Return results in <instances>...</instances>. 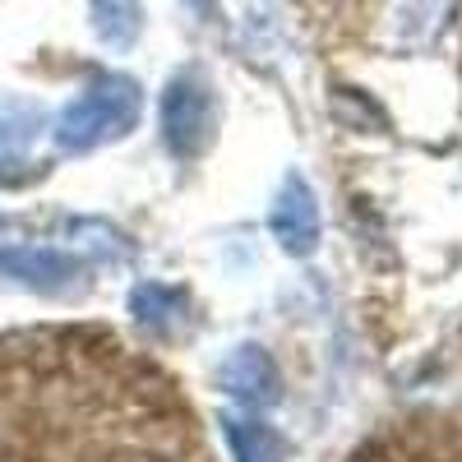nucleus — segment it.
Listing matches in <instances>:
<instances>
[{
	"instance_id": "2",
	"label": "nucleus",
	"mask_w": 462,
	"mask_h": 462,
	"mask_svg": "<svg viewBox=\"0 0 462 462\" xmlns=\"http://www.w3.org/2000/svg\"><path fill=\"white\" fill-rule=\"evenodd\" d=\"M143 116V88L130 74H97V79L74 97L51 130L60 152H93L106 139H125Z\"/></svg>"
},
{
	"instance_id": "6",
	"label": "nucleus",
	"mask_w": 462,
	"mask_h": 462,
	"mask_svg": "<svg viewBox=\"0 0 462 462\" xmlns=\"http://www.w3.org/2000/svg\"><path fill=\"white\" fill-rule=\"evenodd\" d=\"M0 278H14L23 287L60 291L79 278V259L56 245H5L0 250Z\"/></svg>"
},
{
	"instance_id": "12",
	"label": "nucleus",
	"mask_w": 462,
	"mask_h": 462,
	"mask_svg": "<svg viewBox=\"0 0 462 462\" xmlns=\"http://www.w3.org/2000/svg\"><path fill=\"white\" fill-rule=\"evenodd\" d=\"M185 5H189V10H195L199 19H208V14H213V5H217V0H185Z\"/></svg>"
},
{
	"instance_id": "9",
	"label": "nucleus",
	"mask_w": 462,
	"mask_h": 462,
	"mask_svg": "<svg viewBox=\"0 0 462 462\" xmlns=\"http://www.w3.org/2000/svg\"><path fill=\"white\" fill-rule=\"evenodd\" d=\"M185 310H189V296L180 287H167V282H143L130 291V315L139 324H148V333H176L185 324Z\"/></svg>"
},
{
	"instance_id": "8",
	"label": "nucleus",
	"mask_w": 462,
	"mask_h": 462,
	"mask_svg": "<svg viewBox=\"0 0 462 462\" xmlns=\"http://www.w3.org/2000/svg\"><path fill=\"white\" fill-rule=\"evenodd\" d=\"M462 0H402L398 14H393V28H398V42L411 47V51H426L439 42V32L448 28V19L457 14Z\"/></svg>"
},
{
	"instance_id": "5",
	"label": "nucleus",
	"mask_w": 462,
	"mask_h": 462,
	"mask_svg": "<svg viewBox=\"0 0 462 462\" xmlns=\"http://www.w3.org/2000/svg\"><path fill=\"white\" fill-rule=\"evenodd\" d=\"M268 226H273V236L287 254H296V259L315 254V245H319V204L310 195V185H305V176L291 171L282 180L273 208H268Z\"/></svg>"
},
{
	"instance_id": "11",
	"label": "nucleus",
	"mask_w": 462,
	"mask_h": 462,
	"mask_svg": "<svg viewBox=\"0 0 462 462\" xmlns=\"http://www.w3.org/2000/svg\"><path fill=\"white\" fill-rule=\"evenodd\" d=\"M143 19H139V5L134 0H93V32L111 51H125L134 47Z\"/></svg>"
},
{
	"instance_id": "7",
	"label": "nucleus",
	"mask_w": 462,
	"mask_h": 462,
	"mask_svg": "<svg viewBox=\"0 0 462 462\" xmlns=\"http://www.w3.org/2000/svg\"><path fill=\"white\" fill-rule=\"evenodd\" d=\"M37 130H42V106L19 102V97L0 102V180H5V185L28 176L23 167H32L28 148H32Z\"/></svg>"
},
{
	"instance_id": "10",
	"label": "nucleus",
	"mask_w": 462,
	"mask_h": 462,
	"mask_svg": "<svg viewBox=\"0 0 462 462\" xmlns=\"http://www.w3.org/2000/svg\"><path fill=\"white\" fill-rule=\"evenodd\" d=\"M222 435L236 462H287V439L250 416H222Z\"/></svg>"
},
{
	"instance_id": "3",
	"label": "nucleus",
	"mask_w": 462,
	"mask_h": 462,
	"mask_svg": "<svg viewBox=\"0 0 462 462\" xmlns=\"http://www.w3.org/2000/svg\"><path fill=\"white\" fill-rule=\"evenodd\" d=\"M162 139L180 162H195L217 139V102L199 69H185L162 93Z\"/></svg>"
},
{
	"instance_id": "1",
	"label": "nucleus",
	"mask_w": 462,
	"mask_h": 462,
	"mask_svg": "<svg viewBox=\"0 0 462 462\" xmlns=\"http://www.w3.org/2000/svg\"><path fill=\"white\" fill-rule=\"evenodd\" d=\"M0 462L213 457L152 361L97 328H42L0 342Z\"/></svg>"
},
{
	"instance_id": "4",
	"label": "nucleus",
	"mask_w": 462,
	"mask_h": 462,
	"mask_svg": "<svg viewBox=\"0 0 462 462\" xmlns=\"http://www.w3.org/2000/svg\"><path fill=\"white\" fill-rule=\"evenodd\" d=\"M217 383H222L226 398H236L250 411H263V407H273L282 398V374H278L273 356H268L263 346H254V342L236 346V352L222 361Z\"/></svg>"
}]
</instances>
